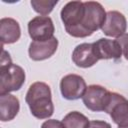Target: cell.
Segmentation results:
<instances>
[{"label":"cell","mask_w":128,"mask_h":128,"mask_svg":"<svg viewBox=\"0 0 128 128\" xmlns=\"http://www.w3.org/2000/svg\"><path fill=\"white\" fill-rule=\"evenodd\" d=\"M25 101L29 106L31 114L38 119H46L52 116L54 105L51 97V90L44 82H34L30 85Z\"/></svg>","instance_id":"6da1fadb"},{"label":"cell","mask_w":128,"mask_h":128,"mask_svg":"<svg viewBox=\"0 0 128 128\" xmlns=\"http://www.w3.org/2000/svg\"><path fill=\"white\" fill-rule=\"evenodd\" d=\"M0 94L19 90L25 82V72L22 67L13 64L10 55L2 50L0 62Z\"/></svg>","instance_id":"7a4b0ae2"},{"label":"cell","mask_w":128,"mask_h":128,"mask_svg":"<svg viewBox=\"0 0 128 128\" xmlns=\"http://www.w3.org/2000/svg\"><path fill=\"white\" fill-rule=\"evenodd\" d=\"M85 12L81 26L74 33L73 37L84 38L90 36L94 31L100 29L105 21L106 12L99 2L86 1L84 2Z\"/></svg>","instance_id":"3957f363"},{"label":"cell","mask_w":128,"mask_h":128,"mask_svg":"<svg viewBox=\"0 0 128 128\" xmlns=\"http://www.w3.org/2000/svg\"><path fill=\"white\" fill-rule=\"evenodd\" d=\"M85 7L84 2L71 1L68 2L61 10V20L64 23L66 32L73 36L77 29L81 26L82 19L84 16Z\"/></svg>","instance_id":"277c9868"},{"label":"cell","mask_w":128,"mask_h":128,"mask_svg":"<svg viewBox=\"0 0 128 128\" xmlns=\"http://www.w3.org/2000/svg\"><path fill=\"white\" fill-rule=\"evenodd\" d=\"M105 112L110 115L113 122L119 127L128 126V100L124 96L111 92Z\"/></svg>","instance_id":"5b68a950"},{"label":"cell","mask_w":128,"mask_h":128,"mask_svg":"<svg viewBox=\"0 0 128 128\" xmlns=\"http://www.w3.org/2000/svg\"><path fill=\"white\" fill-rule=\"evenodd\" d=\"M110 93L100 85H90L82 96V100L91 111H105L110 99Z\"/></svg>","instance_id":"8992f818"},{"label":"cell","mask_w":128,"mask_h":128,"mask_svg":"<svg viewBox=\"0 0 128 128\" xmlns=\"http://www.w3.org/2000/svg\"><path fill=\"white\" fill-rule=\"evenodd\" d=\"M55 28L53 21L48 16H36L28 23L29 36L34 41H46L51 39Z\"/></svg>","instance_id":"52a82bcc"},{"label":"cell","mask_w":128,"mask_h":128,"mask_svg":"<svg viewBox=\"0 0 128 128\" xmlns=\"http://www.w3.org/2000/svg\"><path fill=\"white\" fill-rule=\"evenodd\" d=\"M86 89L85 80L77 74H68L60 81L61 94L67 100H77L81 98Z\"/></svg>","instance_id":"ba28073f"},{"label":"cell","mask_w":128,"mask_h":128,"mask_svg":"<svg viewBox=\"0 0 128 128\" xmlns=\"http://www.w3.org/2000/svg\"><path fill=\"white\" fill-rule=\"evenodd\" d=\"M126 28L127 21L125 16L119 11H109L106 13V18L101 30L107 36L119 38L125 34Z\"/></svg>","instance_id":"9c48e42d"},{"label":"cell","mask_w":128,"mask_h":128,"mask_svg":"<svg viewBox=\"0 0 128 128\" xmlns=\"http://www.w3.org/2000/svg\"><path fill=\"white\" fill-rule=\"evenodd\" d=\"M93 50L98 58L100 59H114L118 60L121 58L122 49L117 40H111L107 38H101L96 42L92 43Z\"/></svg>","instance_id":"30bf717a"},{"label":"cell","mask_w":128,"mask_h":128,"mask_svg":"<svg viewBox=\"0 0 128 128\" xmlns=\"http://www.w3.org/2000/svg\"><path fill=\"white\" fill-rule=\"evenodd\" d=\"M58 40L52 37L46 41H33L29 46V56L34 61H42L50 58L57 50Z\"/></svg>","instance_id":"8fae6325"},{"label":"cell","mask_w":128,"mask_h":128,"mask_svg":"<svg viewBox=\"0 0 128 128\" xmlns=\"http://www.w3.org/2000/svg\"><path fill=\"white\" fill-rule=\"evenodd\" d=\"M72 61L81 68H88L96 64L98 58L96 57L92 43H82L77 45L72 53Z\"/></svg>","instance_id":"7c38bea8"},{"label":"cell","mask_w":128,"mask_h":128,"mask_svg":"<svg viewBox=\"0 0 128 128\" xmlns=\"http://www.w3.org/2000/svg\"><path fill=\"white\" fill-rule=\"evenodd\" d=\"M21 29L19 23L13 18H2L0 20V40L4 44H12L19 40Z\"/></svg>","instance_id":"4fadbf2b"},{"label":"cell","mask_w":128,"mask_h":128,"mask_svg":"<svg viewBox=\"0 0 128 128\" xmlns=\"http://www.w3.org/2000/svg\"><path fill=\"white\" fill-rule=\"evenodd\" d=\"M20 109V103L16 96L9 93L0 94V120L10 121L16 117Z\"/></svg>","instance_id":"5bb4252c"},{"label":"cell","mask_w":128,"mask_h":128,"mask_svg":"<svg viewBox=\"0 0 128 128\" xmlns=\"http://www.w3.org/2000/svg\"><path fill=\"white\" fill-rule=\"evenodd\" d=\"M88 118L78 111L69 112L63 118V125L65 128H88Z\"/></svg>","instance_id":"9a60e30c"},{"label":"cell","mask_w":128,"mask_h":128,"mask_svg":"<svg viewBox=\"0 0 128 128\" xmlns=\"http://www.w3.org/2000/svg\"><path fill=\"white\" fill-rule=\"evenodd\" d=\"M57 0L50 1V0H31V6L32 8L42 16L48 15L54 8V6L57 4Z\"/></svg>","instance_id":"2e32d148"},{"label":"cell","mask_w":128,"mask_h":128,"mask_svg":"<svg viewBox=\"0 0 128 128\" xmlns=\"http://www.w3.org/2000/svg\"><path fill=\"white\" fill-rule=\"evenodd\" d=\"M117 41L119 42V44L121 46L122 53L124 54L125 58L128 60V33H125L124 35L119 37Z\"/></svg>","instance_id":"e0dca14e"},{"label":"cell","mask_w":128,"mask_h":128,"mask_svg":"<svg viewBox=\"0 0 128 128\" xmlns=\"http://www.w3.org/2000/svg\"><path fill=\"white\" fill-rule=\"evenodd\" d=\"M41 128H65V127L62 122L56 119H49V120H46L42 124Z\"/></svg>","instance_id":"ac0fdd59"},{"label":"cell","mask_w":128,"mask_h":128,"mask_svg":"<svg viewBox=\"0 0 128 128\" xmlns=\"http://www.w3.org/2000/svg\"><path fill=\"white\" fill-rule=\"evenodd\" d=\"M88 128H111V125L105 121L93 120V121L89 122Z\"/></svg>","instance_id":"d6986e66"},{"label":"cell","mask_w":128,"mask_h":128,"mask_svg":"<svg viewBox=\"0 0 128 128\" xmlns=\"http://www.w3.org/2000/svg\"><path fill=\"white\" fill-rule=\"evenodd\" d=\"M119 128H128V126H125V127H119Z\"/></svg>","instance_id":"ffe728a7"}]
</instances>
